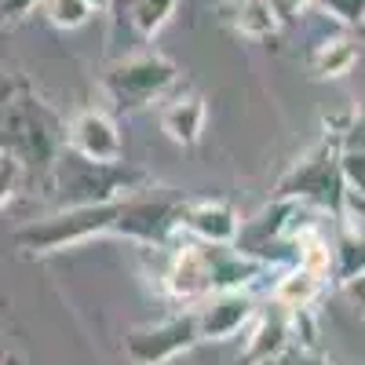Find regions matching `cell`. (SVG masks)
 <instances>
[{
  "label": "cell",
  "mask_w": 365,
  "mask_h": 365,
  "mask_svg": "<svg viewBox=\"0 0 365 365\" xmlns=\"http://www.w3.org/2000/svg\"><path fill=\"white\" fill-rule=\"evenodd\" d=\"M274 267L241 252L237 245H212V241L182 237L168 249L165 270H161V289L168 299L194 307L205 296L223 292V289H252L259 285Z\"/></svg>",
  "instance_id": "obj_1"
},
{
  "label": "cell",
  "mask_w": 365,
  "mask_h": 365,
  "mask_svg": "<svg viewBox=\"0 0 365 365\" xmlns=\"http://www.w3.org/2000/svg\"><path fill=\"white\" fill-rule=\"evenodd\" d=\"M150 182V172L128 161H91L77 150H63L58 161L44 172V187L55 208H77V205H113L120 197L135 194Z\"/></svg>",
  "instance_id": "obj_2"
},
{
  "label": "cell",
  "mask_w": 365,
  "mask_h": 365,
  "mask_svg": "<svg viewBox=\"0 0 365 365\" xmlns=\"http://www.w3.org/2000/svg\"><path fill=\"white\" fill-rule=\"evenodd\" d=\"M70 146V120L55 113L48 99L34 88L15 84L4 96V150L22 158L26 168L48 172Z\"/></svg>",
  "instance_id": "obj_3"
},
{
  "label": "cell",
  "mask_w": 365,
  "mask_h": 365,
  "mask_svg": "<svg viewBox=\"0 0 365 365\" xmlns=\"http://www.w3.org/2000/svg\"><path fill=\"white\" fill-rule=\"evenodd\" d=\"M274 197H292L303 201L332 220L347 216V179H344V143L340 135L322 132V139L303 150V154L289 165V172L278 179V190Z\"/></svg>",
  "instance_id": "obj_4"
},
{
  "label": "cell",
  "mask_w": 365,
  "mask_h": 365,
  "mask_svg": "<svg viewBox=\"0 0 365 365\" xmlns=\"http://www.w3.org/2000/svg\"><path fill=\"white\" fill-rule=\"evenodd\" d=\"M117 212L120 201L113 205H77V208H55L51 216L34 220L15 230V245L26 256H58V252H70L81 249L96 237H110L117 234Z\"/></svg>",
  "instance_id": "obj_5"
},
{
  "label": "cell",
  "mask_w": 365,
  "mask_h": 365,
  "mask_svg": "<svg viewBox=\"0 0 365 365\" xmlns=\"http://www.w3.org/2000/svg\"><path fill=\"white\" fill-rule=\"evenodd\" d=\"M190 197L175 187H158L154 179L135 194L120 197L117 212V237H132L146 249H172L182 237V216Z\"/></svg>",
  "instance_id": "obj_6"
},
{
  "label": "cell",
  "mask_w": 365,
  "mask_h": 365,
  "mask_svg": "<svg viewBox=\"0 0 365 365\" xmlns=\"http://www.w3.org/2000/svg\"><path fill=\"white\" fill-rule=\"evenodd\" d=\"M103 88L120 113H139L154 103H168L182 84H179V66L168 55L135 51L128 58H117L106 70Z\"/></svg>",
  "instance_id": "obj_7"
},
{
  "label": "cell",
  "mask_w": 365,
  "mask_h": 365,
  "mask_svg": "<svg viewBox=\"0 0 365 365\" xmlns=\"http://www.w3.org/2000/svg\"><path fill=\"white\" fill-rule=\"evenodd\" d=\"M201 344V322H197V307L175 311L161 322H146L128 329L125 336V351L132 358V365H168L179 354H187Z\"/></svg>",
  "instance_id": "obj_8"
},
{
  "label": "cell",
  "mask_w": 365,
  "mask_h": 365,
  "mask_svg": "<svg viewBox=\"0 0 365 365\" xmlns=\"http://www.w3.org/2000/svg\"><path fill=\"white\" fill-rule=\"evenodd\" d=\"M197 307V322H201V344H223L237 332H245L252 325V318L259 314L252 289H223L205 296Z\"/></svg>",
  "instance_id": "obj_9"
},
{
  "label": "cell",
  "mask_w": 365,
  "mask_h": 365,
  "mask_svg": "<svg viewBox=\"0 0 365 365\" xmlns=\"http://www.w3.org/2000/svg\"><path fill=\"white\" fill-rule=\"evenodd\" d=\"M70 150L91 161H125V139L106 110L88 106L70 117Z\"/></svg>",
  "instance_id": "obj_10"
},
{
  "label": "cell",
  "mask_w": 365,
  "mask_h": 365,
  "mask_svg": "<svg viewBox=\"0 0 365 365\" xmlns=\"http://www.w3.org/2000/svg\"><path fill=\"white\" fill-rule=\"evenodd\" d=\"M241 227L245 223L237 208L223 197H190L187 216H182V237L212 241V245H237Z\"/></svg>",
  "instance_id": "obj_11"
},
{
  "label": "cell",
  "mask_w": 365,
  "mask_h": 365,
  "mask_svg": "<svg viewBox=\"0 0 365 365\" xmlns=\"http://www.w3.org/2000/svg\"><path fill=\"white\" fill-rule=\"evenodd\" d=\"M285 347H292V318L285 307L270 299V311H259L252 325L245 329V354L241 365H267L270 358H278Z\"/></svg>",
  "instance_id": "obj_12"
},
{
  "label": "cell",
  "mask_w": 365,
  "mask_h": 365,
  "mask_svg": "<svg viewBox=\"0 0 365 365\" xmlns=\"http://www.w3.org/2000/svg\"><path fill=\"white\" fill-rule=\"evenodd\" d=\"M205 120H208V106L197 91L179 88L175 96L161 106V132L175 143V146H197L205 135Z\"/></svg>",
  "instance_id": "obj_13"
},
{
  "label": "cell",
  "mask_w": 365,
  "mask_h": 365,
  "mask_svg": "<svg viewBox=\"0 0 365 365\" xmlns=\"http://www.w3.org/2000/svg\"><path fill=\"white\" fill-rule=\"evenodd\" d=\"M361 58V44L351 29L336 37H322L314 41V48L307 51V70L314 81H344Z\"/></svg>",
  "instance_id": "obj_14"
},
{
  "label": "cell",
  "mask_w": 365,
  "mask_h": 365,
  "mask_svg": "<svg viewBox=\"0 0 365 365\" xmlns=\"http://www.w3.org/2000/svg\"><path fill=\"white\" fill-rule=\"evenodd\" d=\"M223 19H227V26L234 29V34L245 37V41H270V37H278V29L285 22L270 0H227Z\"/></svg>",
  "instance_id": "obj_15"
},
{
  "label": "cell",
  "mask_w": 365,
  "mask_h": 365,
  "mask_svg": "<svg viewBox=\"0 0 365 365\" xmlns=\"http://www.w3.org/2000/svg\"><path fill=\"white\" fill-rule=\"evenodd\" d=\"M325 289H329L325 278H318V274H311L299 263H289V267H282L278 282L270 285V299L285 311H311Z\"/></svg>",
  "instance_id": "obj_16"
},
{
  "label": "cell",
  "mask_w": 365,
  "mask_h": 365,
  "mask_svg": "<svg viewBox=\"0 0 365 365\" xmlns=\"http://www.w3.org/2000/svg\"><path fill=\"white\" fill-rule=\"evenodd\" d=\"M179 0H132L128 4V19L135 26V34L143 41H154L161 29L168 26V19L175 15Z\"/></svg>",
  "instance_id": "obj_17"
},
{
  "label": "cell",
  "mask_w": 365,
  "mask_h": 365,
  "mask_svg": "<svg viewBox=\"0 0 365 365\" xmlns=\"http://www.w3.org/2000/svg\"><path fill=\"white\" fill-rule=\"evenodd\" d=\"M91 11L96 8L88 0H44V19L55 29H81L91 19Z\"/></svg>",
  "instance_id": "obj_18"
},
{
  "label": "cell",
  "mask_w": 365,
  "mask_h": 365,
  "mask_svg": "<svg viewBox=\"0 0 365 365\" xmlns=\"http://www.w3.org/2000/svg\"><path fill=\"white\" fill-rule=\"evenodd\" d=\"M26 172H29V168L22 165V158H15L11 150H0V201H4V208L15 201Z\"/></svg>",
  "instance_id": "obj_19"
},
{
  "label": "cell",
  "mask_w": 365,
  "mask_h": 365,
  "mask_svg": "<svg viewBox=\"0 0 365 365\" xmlns=\"http://www.w3.org/2000/svg\"><path fill=\"white\" fill-rule=\"evenodd\" d=\"M314 4L329 19H336L344 29H358L365 22V0H314Z\"/></svg>",
  "instance_id": "obj_20"
},
{
  "label": "cell",
  "mask_w": 365,
  "mask_h": 365,
  "mask_svg": "<svg viewBox=\"0 0 365 365\" xmlns=\"http://www.w3.org/2000/svg\"><path fill=\"white\" fill-rule=\"evenodd\" d=\"M267 365H332L318 347H303V344H292V347H285L278 358H270Z\"/></svg>",
  "instance_id": "obj_21"
},
{
  "label": "cell",
  "mask_w": 365,
  "mask_h": 365,
  "mask_svg": "<svg viewBox=\"0 0 365 365\" xmlns=\"http://www.w3.org/2000/svg\"><path fill=\"white\" fill-rule=\"evenodd\" d=\"M344 179L351 194L365 197V150H344Z\"/></svg>",
  "instance_id": "obj_22"
},
{
  "label": "cell",
  "mask_w": 365,
  "mask_h": 365,
  "mask_svg": "<svg viewBox=\"0 0 365 365\" xmlns=\"http://www.w3.org/2000/svg\"><path fill=\"white\" fill-rule=\"evenodd\" d=\"M340 143H344V150H365V110H354V117H351L347 132L340 135Z\"/></svg>",
  "instance_id": "obj_23"
},
{
  "label": "cell",
  "mask_w": 365,
  "mask_h": 365,
  "mask_svg": "<svg viewBox=\"0 0 365 365\" xmlns=\"http://www.w3.org/2000/svg\"><path fill=\"white\" fill-rule=\"evenodd\" d=\"M340 289H344V296L354 303V311L365 314V274H354V278L340 282Z\"/></svg>",
  "instance_id": "obj_24"
},
{
  "label": "cell",
  "mask_w": 365,
  "mask_h": 365,
  "mask_svg": "<svg viewBox=\"0 0 365 365\" xmlns=\"http://www.w3.org/2000/svg\"><path fill=\"white\" fill-rule=\"evenodd\" d=\"M270 4L278 8V15H282L285 22H292V19H299L303 11H307V8L314 4V0H270Z\"/></svg>",
  "instance_id": "obj_25"
},
{
  "label": "cell",
  "mask_w": 365,
  "mask_h": 365,
  "mask_svg": "<svg viewBox=\"0 0 365 365\" xmlns=\"http://www.w3.org/2000/svg\"><path fill=\"white\" fill-rule=\"evenodd\" d=\"M44 8V0H4V19H11V22H19V19H26L34 8Z\"/></svg>",
  "instance_id": "obj_26"
},
{
  "label": "cell",
  "mask_w": 365,
  "mask_h": 365,
  "mask_svg": "<svg viewBox=\"0 0 365 365\" xmlns=\"http://www.w3.org/2000/svg\"><path fill=\"white\" fill-rule=\"evenodd\" d=\"M347 216L365 227V197H361V194H351V197H347Z\"/></svg>",
  "instance_id": "obj_27"
},
{
  "label": "cell",
  "mask_w": 365,
  "mask_h": 365,
  "mask_svg": "<svg viewBox=\"0 0 365 365\" xmlns=\"http://www.w3.org/2000/svg\"><path fill=\"white\" fill-rule=\"evenodd\" d=\"M88 4L96 8V11H110V8H113V0H88Z\"/></svg>",
  "instance_id": "obj_28"
}]
</instances>
